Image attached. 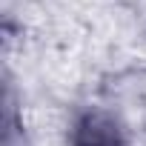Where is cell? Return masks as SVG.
Segmentation results:
<instances>
[{"label": "cell", "mask_w": 146, "mask_h": 146, "mask_svg": "<svg viewBox=\"0 0 146 146\" xmlns=\"http://www.w3.org/2000/svg\"><path fill=\"white\" fill-rule=\"evenodd\" d=\"M72 146H126L117 120L106 112H86L75 123Z\"/></svg>", "instance_id": "cell-1"}]
</instances>
